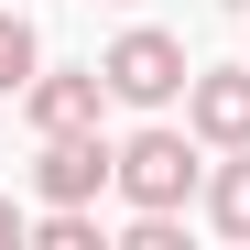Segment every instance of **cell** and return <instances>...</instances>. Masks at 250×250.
I'll use <instances>...</instances> for the list:
<instances>
[{"instance_id": "6da1fadb", "label": "cell", "mask_w": 250, "mask_h": 250, "mask_svg": "<svg viewBox=\"0 0 250 250\" xmlns=\"http://www.w3.org/2000/svg\"><path fill=\"white\" fill-rule=\"evenodd\" d=\"M98 76H109V98L120 109H174L185 98V33H163V22H131V33H120V44L98 55Z\"/></svg>"}, {"instance_id": "7a4b0ae2", "label": "cell", "mask_w": 250, "mask_h": 250, "mask_svg": "<svg viewBox=\"0 0 250 250\" xmlns=\"http://www.w3.org/2000/svg\"><path fill=\"white\" fill-rule=\"evenodd\" d=\"M120 196H131V207H185V196H207L196 131H174V120L131 131V142H120Z\"/></svg>"}, {"instance_id": "3957f363", "label": "cell", "mask_w": 250, "mask_h": 250, "mask_svg": "<svg viewBox=\"0 0 250 250\" xmlns=\"http://www.w3.org/2000/svg\"><path fill=\"white\" fill-rule=\"evenodd\" d=\"M98 185H120V142H98V131H44L33 196H44V207H98Z\"/></svg>"}, {"instance_id": "277c9868", "label": "cell", "mask_w": 250, "mask_h": 250, "mask_svg": "<svg viewBox=\"0 0 250 250\" xmlns=\"http://www.w3.org/2000/svg\"><path fill=\"white\" fill-rule=\"evenodd\" d=\"M185 131L207 152H239L250 142V65H196L185 76Z\"/></svg>"}, {"instance_id": "5b68a950", "label": "cell", "mask_w": 250, "mask_h": 250, "mask_svg": "<svg viewBox=\"0 0 250 250\" xmlns=\"http://www.w3.org/2000/svg\"><path fill=\"white\" fill-rule=\"evenodd\" d=\"M98 109H109V76L98 65H44L22 87V120H33V131H98Z\"/></svg>"}, {"instance_id": "8992f818", "label": "cell", "mask_w": 250, "mask_h": 250, "mask_svg": "<svg viewBox=\"0 0 250 250\" xmlns=\"http://www.w3.org/2000/svg\"><path fill=\"white\" fill-rule=\"evenodd\" d=\"M207 229H218V239H250V142L207 174Z\"/></svg>"}, {"instance_id": "52a82bcc", "label": "cell", "mask_w": 250, "mask_h": 250, "mask_svg": "<svg viewBox=\"0 0 250 250\" xmlns=\"http://www.w3.org/2000/svg\"><path fill=\"white\" fill-rule=\"evenodd\" d=\"M33 76H44V33H33L22 11H0V98H22Z\"/></svg>"}, {"instance_id": "ba28073f", "label": "cell", "mask_w": 250, "mask_h": 250, "mask_svg": "<svg viewBox=\"0 0 250 250\" xmlns=\"http://www.w3.org/2000/svg\"><path fill=\"white\" fill-rule=\"evenodd\" d=\"M33 239H44V250H98L109 229H98V207H44V218H33Z\"/></svg>"}, {"instance_id": "9c48e42d", "label": "cell", "mask_w": 250, "mask_h": 250, "mask_svg": "<svg viewBox=\"0 0 250 250\" xmlns=\"http://www.w3.org/2000/svg\"><path fill=\"white\" fill-rule=\"evenodd\" d=\"M0 239H33V218H22V207H11V196H0Z\"/></svg>"}, {"instance_id": "30bf717a", "label": "cell", "mask_w": 250, "mask_h": 250, "mask_svg": "<svg viewBox=\"0 0 250 250\" xmlns=\"http://www.w3.org/2000/svg\"><path fill=\"white\" fill-rule=\"evenodd\" d=\"M229 11H250V0H229Z\"/></svg>"}]
</instances>
